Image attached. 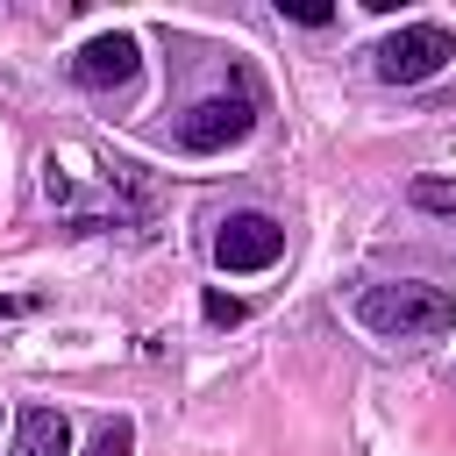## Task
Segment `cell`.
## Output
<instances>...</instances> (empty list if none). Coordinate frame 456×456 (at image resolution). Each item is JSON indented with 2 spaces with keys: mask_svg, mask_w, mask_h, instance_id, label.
Instances as JSON below:
<instances>
[{
  "mask_svg": "<svg viewBox=\"0 0 456 456\" xmlns=\"http://www.w3.org/2000/svg\"><path fill=\"white\" fill-rule=\"evenodd\" d=\"M356 321L370 328V335H392V342H413V335H442V328H456V299L442 292V285H370L363 299H356Z\"/></svg>",
  "mask_w": 456,
  "mask_h": 456,
  "instance_id": "6da1fadb",
  "label": "cell"
},
{
  "mask_svg": "<svg viewBox=\"0 0 456 456\" xmlns=\"http://www.w3.org/2000/svg\"><path fill=\"white\" fill-rule=\"evenodd\" d=\"M370 57H378V78H385V86H420V78H435V71L456 57V36H449L442 21H406V28H392Z\"/></svg>",
  "mask_w": 456,
  "mask_h": 456,
  "instance_id": "7a4b0ae2",
  "label": "cell"
},
{
  "mask_svg": "<svg viewBox=\"0 0 456 456\" xmlns=\"http://www.w3.org/2000/svg\"><path fill=\"white\" fill-rule=\"evenodd\" d=\"M285 256V228L271 214H228L214 235V264L221 271H271Z\"/></svg>",
  "mask_w": 456,
  "mask_h": 456,
  "instance_id": "3957f363",
  "label": "cell"
},
{
  "mask_svg": "<svg viewBox=\"0 0 456 456\" xmlns=\"http://www.w3.org/2000/svg\"><path fill=\"white\" fill-rule=\"evenodd\" d=\"M249 121H256V107H249L242 93H214V100H200V107L178 121V142H185L192 157H214V150L242 142V135H249Z\"/></svg>",
  "mask_w": 456,
  "mask_h": 456,
  "instance_id": "277c9868",
  "label": "cell"
},
{
  "mask_svg": "<svg viewBox=\"0 0 456 456\" xmlns=\"http://www.w3.org/2000/svg\"><path fill=\"white\" fill-rule=\"evenodd\" d=\"M71 78L78 86H93V93H107V86H128L135 78V36H93L78 57H71Z\"/></svg>",
  "mask_w": 456,
  "mask_h": 456,
  "instance_id": "5b68a950",
  "label": "cell"
},
{
  "mask_svg": "<svg viewBox=\"0 0 456 456\" xmlns=\"http://www.w3.org/2000/svg\"><path fill=\"white\" fill-rule=\"evenodd\" d=\"M14 456H71V420L57 406H21L14 420Z\"/></svg>",
  "mask_w": 456,
  "mask_h": 456,
  "instance_id": "8992f818",
  "label": "cell"
},
{
  "mask_svg": "<svg viewBox=\"0 0 456 456\" xmlns=\"http://www.w3.org/2000/svg\"><path fill=\"white\" fill-rule=\"evenodd\" d=\"M128 449H135V428H128V420H107V428L93 435V456H128Z\"/></svg>",
  "mask_w": 456,
  "mask_h": 456,
  "instance_id": "52a82bcc",
  "label": "cell"
},
{
  "mask_svg": "<svg viewBox=\"0 0 456 456\" xmlns=\"http://www.w3.org/2000/svg\"><path fill=\"white\" fill-rule=\"evenodd\" d=\"M292 21H306V28H321V21H335V7H321V0H278Z\"/></svg>",
  "mask_w": 456,
  "mask_h": 456,
  "instance_id": "ba28073f",
  "label": "cell"
},
{
  "mask_svg": "<svg viewBox=\"0 0 456 456\" xmlns=\"http://www.w3.org/2000/svg\"><path fill=\"white\" fill-rule=\"evenodd\" d=\"M207 321H214V328H235V321H242V299H228V292H207Z\"/></svg>",
  "mask_w": 456,
  "mask_h": 456,
  "instance_id": "9c48e42d",
  "label": "cell"
},
{
  "mask_svg": "<svg viewBox=\"0 0 456 456\" xmlns=\"http://www.w3.org/2000/svg\"><path fill=\"white\" fill-rule=\"evenodd\" d=\"M21 306H28V299H0V314H21Z\"/></svg>",
  "mask_w": 456,
  "mask_h": 456,
  "instance_id": "30bf717a",
  "label": "cell"
}]
</instances>
